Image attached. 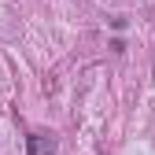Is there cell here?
<instances>
[{
	"label": "cell",
	"instance_id": "cell-1",
	"mask_svg": "<svg viewBox=\"0 0 155 155\" xmlns=\"http://www.w3.org/2000/svg\"><path fill=\"white\" fill-rule=\"evenodd\" d=\"M26 148H30V155H52L55 151V140H48V137H30Z\"/></svg>",
	"mask_w": 155,
	"mask_h": 155
}]
</instances>
